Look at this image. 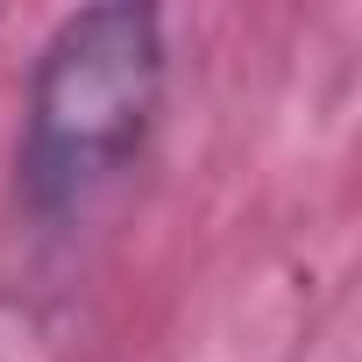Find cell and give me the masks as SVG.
<instances>
[{
  "label": "cell",
  "mask_w": 362,
  "mask_h": 362,
  "mask_svg": "<svg viewBox=\"0 0 362 362\" xmlns=\"http://www.w3.org/2000/svg\"><path fill=\"white\" fill-rule=\"evenodd\" d=\"M163 107V22L135 0L71 15L29 78L22 107V192L36 214H86L142 156Z\"/></svg>",
  "instance_id": "1"
}]
</instances>
